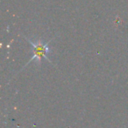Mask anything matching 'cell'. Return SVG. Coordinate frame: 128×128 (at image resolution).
Here are the masks:
<instances>
[{
    "mask_svg": "<svg viewBox=\"0 0 128 128\" xmlns=\"http://www.w3.org/2000/svg\"><path fill=\"white\" fill-rule=\"evenodd\" d=\"M23 37L25 38V39H26V40L27 41V42L32 46V48H33V55H32V58L30 59L29 61H28L27 64L24 66V68L26 67L28 64H30V63H31L32 61H33V60H35L36 62L38 63V64H40L42 58H46L48 62L52 63V61L50 60V58H48V54H49V52H50L49 43L51 42V41H53V39L55 38H51L49 41H48V42L43 43L42 40L32 41L30 38H26V36H23Z\"/></svg>",
    "mask_w": 128,
    "mask_h": 128,
    "instance_id": "1",
    "label": "cell"
}]
</instances>
